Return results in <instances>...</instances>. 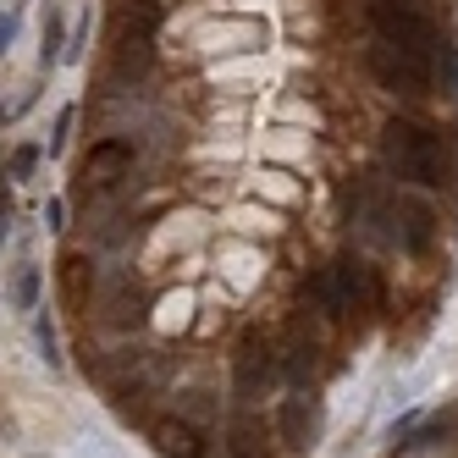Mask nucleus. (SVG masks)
Listing matches in <instances>:
<instances>
[{"label": "nucleus", "instance_id": "obj_16", "mask_svg": "<svg viewBox=\"0 0 458 458\" xmlns=\"http://www.w3.org/2000/svg\"><path fill=\"white\" fill-rule=\"evenodd\" d=\"M17 28H22V12L17 6H0V61H6V50L17 45Z\"/></svg>", "mask_w": 458, "mask_h": 458}, {"label": "nucleus", "instance_id": "obj_1", "mask_svg": "<svg viewBox=\"0 0 458 458\" xmlns=\"http://www.w3.org/2000/svg\"><path fill=\"white\" fill-rule=\"evenodd\" d=\"M381 160H386L392 177H403L414 188H442V182H453V155L442 149L437 133H425V127L409 122V116H392L381 127Z\"/></svg>", "mask_w": 458, "mask_h": 458}, {"label": "nucleus", "instance_id": "obj_10", "mask_svg": "<svg viewBox=\"0 0 458 458\" xmlns=\"http://www.w3.org/2000/svg\"><path fill=\"white\" fill-rule=\"evenodd\" d=\"M155 453L160 458H199L205 453V431H199V425H193V420H160L155 425Z\"/></svg>", "mask_w": 458, "mask_h": 458}, {"label": "nucleus", "instance_id": "obj_21", "mask_svg": "<svg viewBox=\"0 0 458 458\" xmlns=\"http://www.w3.org/2000/svg\"><path fill=\"white\" fill-rule=\"evenodd\" d=\"M6 233H12V193L0 188V243H6Z\"/></svg>", "mask_w": 458, "mask_h": 458}, {"label": "nucleus", "instance_id": "obj_13", "mask_svg": "<svg viewBox=\"0 0 458 458\" xmlns=\"http://www.w3.org/2000/svg\"><path fill=\"white\" fill-rule=\"evenodd\" d=\"M12 304L17 310H39V266L34 259H22V266L12 271Z\"/></svg>", "mask_w": 458, "mask_h": 458}, {"label": "nucleus", "instance_id": "obj_18", "mask_svg": "<svg viewBox=\"0 0 458 458\" xmlns=\"http://www.w3.org/2000/svg\"><path fill=\"white\" fill-rule=\"evenodd\" d=\"M72 116H78L72 106H67V111L55 116V133H50V155H61V149H67V133H72Z\"/></svg>", "mask_w": 458, "mask_h": 458}, {"label": "nucleus", "instance_id": "obj_3", "mask_svg": "<svg viewBox=\"0 0 458 458\" xmlns=\"http://www.w3.org/2000/svg\"><path fill=\"white\" fill-rule=\"evenodd\" d=\"M370 78L381 83V89H392V94H409V100H420V94H431V61L425 55H409V50H398V45H370Z\"/></svg>", "mask_w": 458, "mask_h": 458}, {"label": "nucleus", "instance_id": "obj_5", "mask_svg": "<svg viewBox=\"0 0 458 458\" xmlns=\"http://www.w3.org/2000/svg\"><path fill=\"white\" fill-rule=\"evenodd\" d=\"M127 177H133V144H127V139H100L89 149V160H83L78 188L83 193H116Z\"/></svg>", "mask_w": 458, "mask_h": 458}, {"label": "nucleus", "instance_id": "obj_12", "mask_svg": "<svg viewBox=\"0 0 458 458\" xmlns=\"http://www.w3.org/2000/svg\"><path fill=\"white\" fill-rule=\"evenodd\" d=\"M304 293L315 299V310L326 315V320H337V315H348V304H343V287H337V276L332 271H315L310 282H304Z\"/></svg>", "mask_w": 458, "mask_h": 458}, {"label": "nucleus", "instance_id": "obj_14", "mask_svg": "<svg viewBox=\"0 0 458 458\" xmlns=\"http://www.w3.org/2000/svg\"><path fill=\"white\" fill-rule=\"evenodd\" d=\"M61 55H67V34H61V17L50 12V17H45V45H39V67L50 72Z\"/></svg>", "mask_w": 458, "mask_h": 458}, {"label": "nucleus", "instance_id": "obj_11", "mask_svg": "<svg viewBox=\"0 0 458 458\" xmlns=\"http://www.w3.org/2000/svg\"><path fill=\"white\" fill-rule=\"evenodd\" d=\"M276 359H282V376H287L293 386H310L315 370H320V343H315V337H293L287 353H276Z\"/></svg>", "mask_w": 458, "mask_h": 458}, {"label": "nucleus", "instance_id": "obj_4", "mask_svg": "<svg viewBox=\"0 0 458 458\" xmlns=\"http://www.w3.org/2000/svg\"><path fill=\"white\" fill-rule=\"evenodd\" d=\"M392 226H386V238L398 243L403 254H425L437 243V210L420 199V193H392L386 199V210H381Z\"/></svg>", "mask_w": 458, "mask_h": 458}, {"label": "nucleus", "instance_id": "obj_22", "mask_svg": "<svg viewBox=\"0 0 458 458\" xmlns=\"http://www.w3.org/2000/svg\"><path fill=\"white\" fill-rule=\"evenodd\" d=\"M45 221H50L55 233H61V226H67V205H61V199H50V205H45Z\"/></svg>", "mask_w": 458, "mask_h": 458}, {"label": "nucleus", "instance_id": "obj_20", "mask_svg": "<svg viewBox=\"0 0 458 458\" xmlns=\"http://www.w3.org/2000/svg\"><path fill=\"white\" fill-rule=\"evenodd\" d=\"M414 425H420V414H403V420H392V431H386V437H392V447H398V442L414 431Z\"/></svg>", "mask_w": 458, "mask_h": 458}, {"label": "nucleus", "instance_id": "obj_2", "mask_svg": "<svg viewBox=\"0 0 458 458\" xmlns=\"http://www.w3.org/2000/svg\"><path fill=\"white\" fill-rule=\"evenodd\" d=\"M370 22H376V39H381V45H398V50L425 55V61L442 50L437 22L425 17L414 0H370Z\"/></svg>", "mask_w": 458, "mask_h": 458}, {"label": "nucleus", "instance_id": "obj_23", "mask_svg": "<svg viewBox=\"0 0 458 458\" xmlns=\"http://www.w3.org/2000/svg\"><path fill=\"white\" fill-rule=\"evenodd\" d=\"M442 55H447V50H442ZM447 67H453V78H458V55H447Z\"/></svg>", "mask_w": 458, "mask_h": 458}, {"label": "nucleus", "instance_id": "obj_8", "mask_svg": "<svg viewBox=\"0 0 458 458\" xmlns=\"http://www.w3.org/2000/svg\"><path fill=\"white\" fill-rule=\"evenodd\" d=\"M233 370H238V392L259 398V392L282 376V359H276V348H271L266 337H249V343L238 348V359H233Z\"/></svg>", "mask_w": 458, "mask_h": 458}, {"label": "nucleus", "instance_id": "obj_7", "mask_svg": "<svg viewBox=\"0 0 458 458\" xmlns=\"http://www.w3.org/2000/svg\"><path fill=\"white\" fill-rule=\"evenodd\" d=\"M332 276H337V287H343V304H348V315H376L381 310V276H376V266H365V259H337L332 266Z\"/></svg>", "mask_w": 458, "mask_h": 458}, {"label": "nucleus", "instance_id": "obj_6", "mask_svg": "<svg viewBox=\"0 0 458 458\" xmlns=\"http://www.w3.org/2000/svg\"><path fill=\"white\" fill-rule=\"evenodd\" d=\"M149 45H155V6L139 0V6L122 12V28H116V67L122 72H144L149 67Z\"/></svg>", "mask_w": 458, "mask_h": 458}, {"label": "nucleus", "instance_id": "obj_15", "mask_svg": "<svg viewBox=\"0 0 458 458\" xmlns=\"http://www.w3.org/2000/svg\"><path fill=\"white\" fill-rule=\"evenodd\" d=\"M34 343L45 353V365H61V337H55V320L50 315H34Z\"/></svg>", "mask_w": 458, "mask_h": 458}, {"label": "nucleus", "instance_id": "obj_9", "mask_svg": "<svg viewBox=\"0 0 458 458\" xmlns=\"http://www.w3.org/2000/svg\"><path fill=\"white\" fill-rule=\"evenodd\" d=\"M320 425H326V414H320L315 398H287V403L276 409V431H282V442L299 447V453L320 442Z\"/></svg>", "mask_w": 458, "mask_h": 458}, {"label": "nucleus", "instance_id": "obj_19", "mask_svg": "<svg viewBox=\"0 0 458 458\" xmlns=\"http://www.w3.org/2000/svg\"><path fill=\"white\" fill-rule=\"evenodd\" d=\"M67 293H72V299H83V254L67 259Z\"/></svg>", "mask_w": 458, "mask_h": 458}, {"label": "nucleus", "instance_id": "obj_17", "mask_svg": "<svg viewBox=\"0 0 458 458\" xmlns=\"http://www.w3.org/2000/svg\"><path fill=\"white\" fill-rule=\"evenodd\" d=\"M34 166H39V144H22V149H12V177H17V182H28V177H34Z\"/></svg>", "mask_w": 458, "mask_h": 458}]
</instances>
